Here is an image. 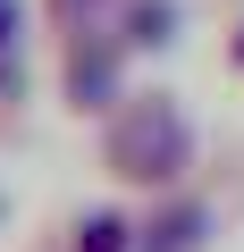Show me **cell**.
I'll return each mask as SVG.
<instances>
[{"mask_svg":"<svg viewBox=\"0 0 244 252\" xmlns=\"http://www.w3.org/2000/svg\"><path fill=\"white\" fill-rule=\"evenodd\" d=\"M109 152H118V168H127V177H169V168L185 160V118H177L160 93H143V101H127Z\"/></svg>","mask_w":244,"mask_h":252,"instance_id":"1","label":"cell"},{"mask_svg":"<svg viewBox=\"0 0 244 252\" xmlns=\"http://www.w3.org/2000/svg\"><path fill=\"white\" fill-rule=\"evenodd\" d=\"M169 26H177L169 0H143V9H135V42H169Z\"/></svg>","mask_w":244,"mask_h":252,"instance_id":"2","label":"cell"},{"mask_svg":"<svg viewBox=\"0 0 244 252\" xmlns=\"http://www.w3.org/2000/svg\"><path fill=\"white\" fill-rule=\"evenodd\" d=\"M84 252H127V227H118V219H93L84 227Z\"/></svg>","mask_w":244,"mask_h":252,"instance_id":"3","label":"cell"},{"mask_svg":"<svg viewBox=\"0 0 244 252\" xmlns=\"http://www.w3.org/2000/svg\"><path fill=\"white\" fill-rule=\"evenodd\" d=\"M9 34H17V9H9V0H0V42H9Z\"/></svg>","mask_w":244,"mask_h":252,"instance_id":"4","label":"cell"},{"mask_svg":"<svg viewBox=\"0 0 244 252\" xmlns=\"http://www.w3.org/2000/svg\"><path fill=\"white\" fill-rule=\"evenodd\" d=\"M236 59H244V42H236Z\"/></svg>","mask_w":244,"mask_h":252,"instance_id":"5","label":"cell"}]
</instances>
